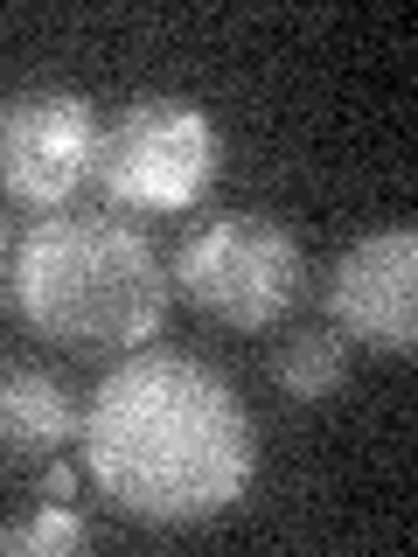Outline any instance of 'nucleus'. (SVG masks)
<instances>
[{"label":"nucleus","mask_w":418,"mask_h":557,"mask_svg":"<svg viewBox=\"0 0 418 557\" xmlns=\"http://www.w3.org/2000/svg\"><path fill=\"white\" fill-rule=\"evenodd\" d=\"M84 474L139 522H209L258 474L237 383L182 348H133L84 405Z\"/></svg>","instance_id":"obj_1"},{"label":"nucleus","mask_w":418,"mask_h":557,"mask_svg":"<svg viewBox=\"0 0 418 557\" xmlns=\"http://www.w3.org/2000/svg\"><path fill=\"white\" fill-rule=\"evenodd\" d=\"M8 300L42 342L77 356L147 348L168 321V265L147 231L112 209H63L42 216L14 251Z\"/></svg>","instance_id":"obj_2"},{"label":"nucleus","mask_w":418,"mask_h":557,"mask_svg":"<svg viewBox=\"0 0 418 557\" xmlns=\"http://www.w3.org/2000/svg\"><path fill=\"white\" fill-rule=\"evenodd\" d=\"M168 286L223 327H272L279 313L300 307L307 258H300V237L266 209H217L209 223L182 237Z\"/></svg>","instance_id":"obj_3"},{"label":"nucleus","mask_w":418,"mask_h":557,"mask_svg":"<svg viewBox=\"0 0 418 557\" xmlns=\"http://www.w3.org/2000/svg\"><path fill=\"white\" fill-rule=\"evenodd\" d=\"M217 161H223L217 119L182 91H147L119 104V119L104 126L91 182L133 216H182L209 196Z\"/></svg>","instance_id":"obj_4"},{"label":"nucleus","mask_w":418,"mask_h":557,"mask_svg":"<svg viewBox=\"0 0 418 557\" xmlns=\"http://www.w3.org/2000/svg\"><path fill=\"white\" fill-rule=\"evenodd\" d=\"M98 139L104 119L84 91L63 84L14 91L0 104V196L35 216H63L98 174Z\"/></svg>","instance_id":"obj_5"},{"label":"nucleus","mask_w":418,"mask_h":557,"mask_svg":"<svg viewBox=\"0 0 418 557\" xmlns=\"http://www.w3.org/2000/svg\"><path fill=\"white\" fill-rule=\"evenodd\" d=\"M328 321H335L342 342H362L377 356H411L418 348V231L411 223L370 231L335 258Z\"/></svg>","instance_id":"obj_6"},{"label":"nucleus","mask_w":418,"mask_h":557,"mask_svg":"<svg viewBox=\"0 0 418 557\" xmlns=\"http://www.w3.org/2000/svg\"><path fill=\"white\" fill-rule=\"evenodd\" d=\"M77 425H84V411L57 370H35V362L0 370V453L8 460H35V467L57 460L77 440Z\"/></svg>","instance_id":"obj_7"},{"label":"nucleus","mask_w":418,"mask_h":557,"mask_svg":"<svg viewBox=\"0 0 418 557\" xmlns=\"http://www.w3.org/2000/svg\"><path fill=\"white\" fill-rule=\"evenodd\" d=\"M272 383L293 405H328L335 391H348V342L335 327H300L272 348Z\"/></svg>","instance_id":"obj_8"},{"label":"nucleus","mask_w":418,"mask_h":557,"mask_svg":"<svg viewBox=\"0 0 418 557\" xmlns=\"http://www.w3.org/2000/svg\"><path fill=\"white\" fill-rule=\"evenodd\" d=\"M91 544V522L70 516L63 502H42L22 522H0V557H70Z\"/></svg>","instance_id":"obj_9"},{"label":"nucleus","mask_w":418,"mask_h":557,"mask_svg":"<svg viewBox=\"0 0 418 557\" xmlns=\"http://www.w3.org/2000/svg\"><path fill=\"white\" fill-rule=\"evenodd\" d=\"M35 495H42V502H70V495H77V474L63 467V453H57V460H42V481H35Z\"/></svg>","instance_id":"obj_10"}]
</instances>
